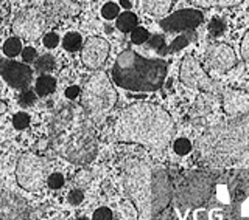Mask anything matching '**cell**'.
I'll list each match as a JSON object with an SVG mask.
<instances>
[{
    "label": "cell",
    "mask_w": 249,
    "mask_h": 220,
    "mask_svg": "<svg viewBox=\"0 0 249 220\" xmlns=\"http://www.w3.org/2000/svg\"><path fill=\"white\" fill-rule=\"evenodd\" d=\"M120 13V8L119 5H115L112 2H107L103 5V8H101V16L106 19V20H112V19H117V16H119Z\"/></svg>",
    "instance_id": "obj_22"
},
{
    "label": "cell",
    "mask_w": 249,
    "mask_h": 220,
    "mask_svg": "<svg viewBox=\"0 0 249 220\" xmlns=\"http://www.w3.org/2000/svg\"><path fill=\"white\" fill-rule=\"evenodd\" d=\"M19 103H20V106H23V107H30V106H33L35 103H36V95L33 92H30V90H25L20 95V98H19Z\"/></svg>",
    "instance_id": "obj_29"
},
{
    "label": "cell",
    "mask_w": 249,
    "mask_h": 220,
    "mask_svg": "<svg viewBox=\"0 0 249 220\" xmlns=\"http://www.w3.org/2000/svg\"><path fill=\"white\" fill-rule=\"evenodd\" d=\"M54 87H56V81L49 75H44L36 81V93L39 96L50 95V93L54 92Z\"/></svg>",
    "instance_id": "obj_15"
},
{
    "label": "cell",
    "mask_w": 249,
    "mask_h": 220,
    "mask_svg": "<svg viewBox=\"0 0 249 220\" xmlns=\"http://www.w3.org/2000/svg\"><path fill=\"white\" fill-rule=\"evenodd\" d=\"M45 27V20L36 10H28L19 14L16 20L13 22V31L19 37L28 39V41H35L42 34Z\"/></svg>",
    "instance_id": "obj_8"
},
{
    "label": "cell",
    "mask_w": 249,
    "mask_h": 220,
    "mask_svg": "<svg viewBox=\"0 0 249 220\" xmlns=\"http://www.w3.org/2000/svg\"><path fill=\"white\" fill-rule=\"evenodd\" d=\"M193 39H195L193 30H192V31H184V34H181L179 37H176L175 41L167 47V53H175V51L182 50L184 47H187V45H189V44L193 41Z\"/></svg>",
    "instance_id": "obj_16"
},
{
    "label": "cell",
    "mask_w": 249,
    "mask_h": 220,
    "mask_svg": "<svg viewBox=\"0 0 249 220\" xmlns=\"http://www.w3.org/2000/svg\"><path fill=\"white\" fill-rule=\"evenodd\" d=\"M148 45L154 48L159 54H167V45H165V39L160 34H156V36H150L148 37Z\"/></svg>",
    "instance_id": "obj_21"
},
{
    "label": "cell",
    "mask_w": 249,
    "mask_h": 220,
    "mask_svg": "<svg viewBox=\"0 0 249 220\" xmlns=\"http://www.w3.org/2000/svg\"><path fill=\"white\" fill-rule=\"evenodd\" d=\"M62 45H64V48L67 51H76L81 48L83 45V39L78 33H67L64 41H62Z\"/></svg>",
    "instance_id": "obj_19"
},
{
    "label": "cell",
    "mask_w": 249,
    "mask_h": 220,
    "mask_svg": "<svg viewBox=\"0 0 249 220\" xmlns=\"http://www.w3.org/2000/svg\"><path fill=\"white\" fill-rule=\"evenodd\" d=\"M120 5H122L123 8H126V10H129V8H131L129 0H120Z\"/></svg>",
    "instance_id": "obj_36"
},
{
    "label": "cell",
    "mask_w": 249,
    "mask_h": 220,
    "mask_svg": "<svg viewBox=\"0 0 249 220\" xmlns=\"http://www.w3.org/2000/svg\"><path fill=\"white\" fill-rule=\"evenodd\" d=\"M240 53H241V58L245 61L249 59V31L245 34L243 41H241V45H240Z\"/></svg>",
    "instance_id": "obj_33"
},
{
    "label": "cell",
    "mask_w": 249,
    "mask_h": 220,
    "mask_svg": "<svg viewBox=\"0 0 249 220\" xmlns=\"http://www.w3.org/2000/svg\"><path fill=\"white\" fill-rule=\"evenodd\" d=\"M123 182L124 189L137 209L139 220H151L153 168L142 158H128L123 163Z\"/></svg>",
    "instance_id": "obj_3"
},
{
    "label": "cell",
    "mask_w": 249,
    "mask_h": 220,
    "mask_svg": "<svg viewBox=\"0 0 249 220\" xmlns=\"http://www.w3.org/2000/svg\"><path fill=\"white\" fill-rule=\"evenodd\" d=\"M202 22V13L198 10H181L160 20V27L167 33L192 31Z\"/></svg>",
    "instance_id": "obj_9"
},
{
    "label": "cell",
    "mask_w": 249,
    "mask_h": 220,
    "mask_svg": "<svg viewBox=\"0 0 249 220\" xmlns=\"http://www.w3.org/2000/svg\"><path fill=\"white\" fill-rule=\"evenodd\" d=\"M112 211L109 209V208H106V206H101V208H98L95 213H93V217H92V220H112Z\"/></svg>",
    "instance_id": "obj_30"
},
{
    "label": "cell",
    "mask_w": 249,
    "mask_h": 220,
    "mask_svg": "<svg viewBox=\"0 0 249 220\" xmlns=\"http://www.w3.org/2000/svg\"><path fill=\"white\" fill-rule=\"evenodd\" d=\"M171 5H173V0H142L143 10L153 17H162L170 13Z\"/></svg>",
    "instance_id": "obj_13"
},
{
    "label": "cell",
    "mask_w": 249,
    "mask_h": 220,
    "mask_svg": "<svg viewBox=\"0 0 249 220\" xmlns=\"http://www.w3.org/2000/svg\"><path fill=\"white\" fill-rule=\"evenodd\" d=\"M120 209H122V217L123 220H139V214L136 206L132 205L129 200H124L120 203Z\"/></svg>",
    "instance_id": "obj_20"
},
{
    "label": "cell",
    "mask_w": 249,
    "mask_h": 220,
    "mask_svg": "<svg viewBox=\"0 0 249 220\" xmlns=\"http://www.w3.org/2000/svg\"><path fill=\"white\" fill-rule=\"evenodd\" d=\"M16 177L20 188L30 192H37L45 186L47 175V163L36 154L27 152L23 154L16 168Z\"/></svg>",
    "instance_id": "obj_5"
},
{
    "label": "cell",
    "mask_w": 249,
    "mask_h": 220,
    "mask_svg": "<svg viewBox=\"0 0 249 220\" xmlns=\"http://www.w3.org/2000/svg\"><path fill=\"white\" fill-rule=\"evenodd\" d=\"M137 16L134 13H122L120 16H117V22H115V25L117 28H119L122 33H129V31H132L136 27H137Z\"/></svg>",
    "instance_id": "obj_14"
},
{
    "label": "cell",
    "mask_w": 249,
    "mask_h": 220,
    "mask_svg": "<svg viewBox=\"0 0 249 220\" xmlns=\"http://www.w3.org/2000/svg\"><path fill=\"white\" fill-rule=\"evenodd\" d=\"M224 30H226V25H224V22L220 20V19H212L209 23V31H210V34L212 36H221L224 33Z\"/></svg>",
    "instance_id": "obj_27"
},
{
    "label": "cell",
    "mask_w": 249,
    "mask_h": 220,
    "mask_svg": "<svg viewBox=\"0 0 249 220\" xmlns=\"http://www.w3.org/2000/svg\"><path fill=\"white\" fill-rule=\"evenodd\" d=\"M81 93V90H80V87L78 85H72V87H67V90H66V96L69 98V99H75L78 95Z\"/></svg>",
    "instance_id": "obj_35"
},
{
    "label": "cell",
    "mask_w": 249,
    "mask_h": 220,
    "mask_svg": "<svg viewBox=\"0 0 249 220\" xmlns=\"http://www.w3.org/2000/svg\"><path fill=\"white\" fill-rule=\"evenodd\" d=\"M3 112H6V104L3 103V101H0V115H2Z\"/></svg>",
    "instance_id": "obj_37"
},
{
    "label": "cell",
    "mask_w": 249,
    "mask_h": 220,
    "mask_svg": "<svg viewBox=\"0 0 249 220\" xmlns=\"http://www.w3.org/2000/svg\"><path fill=\"white\" fill-rule=\"evenodd\" d=\"M192 2L201 8H212V6H235L243 0H192Z\"/></svg>",
    "instance_id": "obj_17"
},
{
    "label": "cell",
    "mask_w": 249,
    "mask_h": 220,
    "mask_svg": "<svg viewBox=\"0 0 249 220\" xmlns=\"http://www.w3.org/2000/svg\"><path fill=\"white\" fill-rule=\"evenodd\" d=\"M112 135L120 143H136L162 152L175 135V124L162 107L136 103L123 109L117 116Z\"/></svg>",
    "instance_id": "obj_1"
},
{
    "label": "cell",
    "mask_w": 249,
    "mask_h": 220,
    "mask_svg": "<svg viewBox=\"0 0 249 220\" xmlns=\"http://www.w3.org/2000/svg\"><path fill=\"white\" fill-rule=\"evenodd\" d=\"M175 152L178 155H187L192 151V143L187 138H178L175 141Z\"/></svg>",
    "instance_id": "obj_25"
},
{
    "label": "cell",
    "mask_w": 249,
    "mask_h": 220,
    "mask_svg": "<svg viewBox=\"0 0 249 220\" xmlns=\"http://www.w3.org/2000/svg\"><path fill=\"white\" fill-rule=\"evenodd\" d=\"M59 44V37L58 34L54 33H47L44 36V45L47 47V48H54V47H58Z\"/></svg>",
    "instance_id": "obj_32"
},
{
    "label": "cell",
    "mask_w": 249,
    "mask_h": 220,
    "mask_svg": "<svg viewBox=\"0 0 249 220\" xmlns=\"http://www.w3.org/2000/svg\"><path fill=\"white\" fill-rule=\"evenodd\" d=\"M47 185L52 189H59V188L64 186V177H62V174H58V172L56 174H52L47 178Z\"/></svg>",
    "instance_id": "obj_28"
},
{
    "label": "cell",
    "mask_w": 249,
    "mask_h": 220,
    "mask_svg": "<svg viewBox=\"0 0 249 220\" xmlns=\"http://www.w3.org/2000/svg\"><path fill=\"white\" fill-rule=\"evenodd\" d=\"M81 104L93 121H101L117 103V92L105 72L92 75L81 92Z\"/></svg>",
    "instance_id": "obj_4"
},
{
    "label": "cell",
    "mask_w": 249,
    "mask_h": 220,
    "mask_svg": "<svg viewBox=\"0 0 249 220\" xmlns=\"http://www.w3.org/2000/svg\"><path fill=\"white\" fill-rule=\"evenodd\" d=\"M84 200V192L81 189H73L69 194V203L70 205H80Z\"/></svg>",
    "instance_id": "obj_31"
},
{
    "label": "cell",
    "mask_w": 249,
    "mask_h": 220,
    "mask_svg": "<svg viewBox=\"0 0 249 220\" xmlns=\"http://www.w3.org/2000/svg\"><path fill=\"white\" fill-rule=\"evenodd\" d=\"M165 78V61L140 56L132 50L120 53L112 67L114 82L124 90L154 92L162 87Z\"/></svg>",
    "instance_id": "obj_2"
},
{
    "label": "cell",
    "mask_w": 249,
    "mask_h": 220,
    "mask_svg": "<svg viewBox=\"0 0 249 220\" xmlns=\"http://www.w3.org/2000/svg\"><path fill=\"white\" fill-rule=\"evenodd\" d=\"M148 37H150V33H148V31L145 28H142V27H136L134 30L131 31V41L134 44H137V45L145 44L148 41Z\"/></svg>",
    "instance_id": "obj_24"
},
{
    "label": "cell",
    "mask_w": 249,
    "mask_h": 220,
    "mask_svg": "<svg viewBox=\"0 0 249 220\" xmlns=\"http://www.w3.org/2000/svg\"><path fill=\"white\" fill-rule=\"evenodd\" d=\"M0 75H2L3 79L14 89L27 87L31 81V68L16 61L0 62Z\"/></svg>",
    "instance_id": "obj_11"
},
{
    "label": "cell",
    "mask_w": 249,
    "mask_h": 220,
    "mask_svg": "<svg viewBox=\"0 0 249 220\" xmlns=\"http://www.w3.org/2000/svg\"><path fill=\"white\" fill-rule=\"evenodd\" d=\"M22 50V42L19 37H10L8 41L3 44V53L8 58H14L18 56Z\"/></svg>",
    "instance_id": "obj_18"
},
{
    "label": "cell",
    "mask_w": 249,
    "mask_h": 220,
    "mask_svg": "<svg viewBox=\"0 0 249 220\" xmlns=\"http://www.w3.org/2000/svg\"><path fill=\"white\" fill-rule=\"evenodd\" d=\"M109 50H111V45H109L106 39L100 36H90L88 37V41L83 44L81 62L86 68L97 70L106 62L109 56Z\"/></svg>",
    "instance_id": "obj_7"
},
{
    "label": "cell",
    "mask_w": 249,
    "mask_h": 220,
    "mask_svg": "<svg viewBox=\"0 0 249 220\" xmlns=\"http://www.w3.org/2000/svg\"><path fill=\"white\" fill-rule=\"evenodd\" d=\"M76 220H89L88 217H80V219H76Z\"/></svg>",
    "instance_id": "obj_38"
},
{
    "label": "cell",
    "mask_w": 249,
    "mask_h": 220,
    "mask_svg": "<svg viewBox=\"0 0 249 220\" xmlns=\"http://www.w3.org/2000/svg\"><path fill=\"white\" fill-rule=\"evenodd\" d=\"M206 62L216 72H229L235 67L237 56L228 44H213L206 51Z\"/></svg>",
    "instance_id": "obj_10"
},
{
    "label": "cell",
    "mask_w": 249,
    "mask_h": 220,
    "mask_svg": "<svg viewBox=\"0 0 249 220\" xmlns=\"http://www.w3.org/2000/svg\"><path fill=\"white\" fill-rule=\"evenodd\" d=\"M28 205L19 195L3 192L0 195V220H27Z\"/></svg>",
    "instance_id": "obj_12"
},
{
    "label": "cell",
    "mask_w": 249,
    "mask_h": 220,
    "mask_svg": "<svg viewBox=\"0 0 249 220\" xmlns=\"http://www.w3.org/2000/svg\"><path fill=\"white\" fill-rule=\"evenodd\" d=\"M36 67H37L39 72H44V73L50 72V70H53V67H54L53 56H50V54H44V56H41L37 59Z\"/></svg>",
    "instance_id": "obj_23"
},
{
    "label": "cell",
    "mask_w": 249,
    "mask_h": 220,
    "mask_svg": "<svg viewBox=\"0 0 249 220\" xmlns=\"http://www.w3.org/2000/svg\"><path fill=\"white\" fill-rule=\"evenodd\" d=\"M181 81L189 85V87L195 89H202V90H213L215 89V81L212 78H209L207 73L202 70L198 59L189 54L185 56L181 65Z\"/></svg>",
    "instance_id": "obj_6"
},
{
    "label": "cell",
    "mask_w": 249,
    "mask_h": 220,
    "mask_svg": "<svg viewBox=\"0 0 249 220\" xmlns=\"http://www.w3.org/2000/svg\"><path fill=\"white\" fill-rule=\"evenodd\" d=\"M36 56H37V53H36V50L33 48V47H27V48H22V59L25 61V62L35 61Z\"/></svg>",
    "instance_id": "obj_34"
},
{
    "label": "cell",
    "mask_w": 249,
    "mask_h": 220,
    "mask_svg": "<svg viewBox=\"0 0 249 220\" xmlns=\"http://www.w3.org/2000/svg\"><path fill=\"white\" fill-rule=\"evenodd\" d=\"M13 124H14V127L16 129H27L28 127V124H30V115H27L25 112H19V113H16L14 118H13Z\"/></svg>",
    "instance_id": "obj_26"
}]
</instances>
